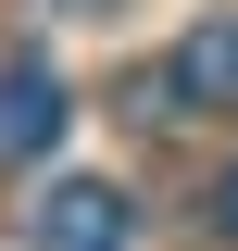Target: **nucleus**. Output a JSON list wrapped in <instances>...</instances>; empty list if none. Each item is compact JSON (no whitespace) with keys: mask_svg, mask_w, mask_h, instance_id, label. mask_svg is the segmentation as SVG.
<instances>
[{"mask_svg":"<svg viewBox=\"0 0 238 251\" xmlns=\"http://www.w3.org/2000/svg\"><path fill=\"white\" fill-rule=\"evenodd\" d=\"M63 126H75V100H63V75L38 50H0V163H38L63 138Z\"/></svg>","mask_w":238,"mask_h":251,"instance_id":"1","label":"nucleus"},{"mask_svg":"<svg viewBox=\"0 0 238 251\" xmlns=\"http://www.w3.org/2000/svg\"><path fill=\"white\" fill-rule=\"evenodd\" d=\"M25 251H125V188H100V176H63V188H38Z\"/></svg>","mask_w":238,"mask_h":251,"instance_id":"2","label":"nucleus"},{"mask_svg":"<svg viewBox=\"0 0 238 251\" xmlns=\"http://www.w3.org/2000/svg\"><path fill=\"white\" fill-rule=\"evenodd\" d=\"M163 75H176V113H238V13H201Z\"/></svg>","mask_w":238,"mask_h":251,"instance_id":"3","label":"nucleus"},{"mask_svg":"<svg viewBox=\"0 0 238 251\" xmlns=\"http://www.w3.org/2000/svg\"><path fill=\"white\" fill-rule=\"evenodd\" d=\"M213 226H226V239H238V163H226V176H213Z\"/></svg>","mask_w":238,"mask_h":251,"instance_id":"4","label":"nucleus"},{"mask_svg":"<svg viewBox=\"0 0 238 251\" xmlns=\"http://www.w3.org/2000/svg\"><path fill=\"white\" fill-rule=\"evenodd\" d=\"M50 13H75V25H100V13H113V0H50Z\"/></svg>","mask_w":238,"mask_h":251,"instance_id":"5","label":"nucleus"}]
</instances>
